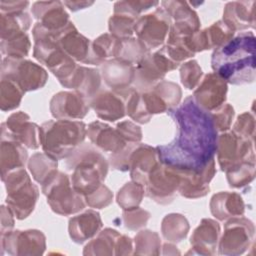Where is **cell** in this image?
<instances>
[{"label": "cell", "instance_id": "6da1fadb", "mask_svg": "<svg viewBox=\"0 0 256 256\" xmlns=\"http://www.w3.org/2000/svg\"><path fill=\"white\" fill-rule=\"evenodd\" d=\"M168 114L176 123L177 134L170 144L157 146L159 161L178 171H202L217 150L218 130L212 113L189 96Z\"/></svg>", "mask_w": 256, "mask_h": 256}, {"label": "cell", "instance_id": "7a4b0ae2", "mask_svg": "<svg viewBox=\"0 0 256 256\" xmlns=\"http://www.w3.org/2000/svg\"><path fill=\"white\" fill-rule=\"evenodd\" d=\"M211 66L216 75L226 83L241 85L255 79V36L241 32L212 54Z\"/></svg>", "mask_w": 256, "mask_h": 256}, {"label": "cell", "instance_id": "3957f363", "mask_svg": "<svg viewBox=\"0 0 256 256\" xmlns=\"http://www.w3.org/2000/svg\"><path fill=\"white\" fill-rule=\"evenodd\" d=\"M67 159L68 169L73 171L70 180L77 193L87 197L103 185L108 163L99 151L89 145H83Z\"/></svg>", "mask_w": 256, "mask_h": 256}, {"label": "cell", "instance_id": "277c9868", "mask_svg": "<svg viewBox=\"0 0 256 256\" xmlns=\"http://www.w3.org/2000/svg\"><path fill=\"white\" fill-rule=\"evenodd\" d=\"M86 132L82 121L51 120L40 127V145L55 160L68 158L84 141Z\"/></svg>", "mask_w": 256, "mask_h": 256}, {"label": "cell", "instance_id": "5b68a950", "mask_svg": "<svg viewBox=\"0 0 256 256\" xmlns=\"http://www.w3.org/2000/svg\"><path fill=\"white\" fill-rule=\"evenodd\" d=\"M7 191L6 204L18 219L26 218L34 209L38 188L24 168L9 172L3 179Z\"/></svg>", "mask_w": 256, "mask_h": 256}, {"label": "cell", "instance_id": "8992f818", "mask_svg": "<svg viewBox=\"0 0 256 256\" xmlns=\"http://www.w3.org/2000/svg\"><path fill=\"white\" fill-rule=\"evenodd\" d=\"M42 190L52 210L60 215H70L85 207L82 195L74 190L68 175L62 172L56 171L42 184Z\"/></svg>", "mask_w": 256, "mask_h": 256}, {"label": "cell", "instance_id": "52a82bcc", "mask_svg": "<svg viewBox=\"0 0 256 256\" xmlns=\"http://www.w3.org/2000/svg\"><path fill=\"white\" fill-rule=\"evenodd\" d=\"M46 71L39 65L24 59L4 57L1 66V79L16 83L23 92L43 87L47 80Z\"/></svg>", "mask_w": 256, "mask_h": 256}, {"label": "cell", "instance_id": "ba28073f", "mask_svg": "<svg viewBox=\"0 0 256 256\" xmlns=\"http://www.w3.org/2000/svg\"><path fill=\"white\" fill-rule=\"evenodd\" d=\"M252 141L243 138L235 132H229L220 135L217 142L218 162L223 171L226 173L233 172L249 163V154H254Z\"/></svg>", "mask_w": 256, "mask_h": 256}, {"label": "cell", "instance_id": "9c48e42d", "mask_svg": "<svg viewBox=\"0 0 256 256\" xmlns=\"http://www.w3.org/2000/svg\"><path fill=\"white\" fill-rule=\"evenodd\" d=\"M171 24V18L163 8L141 16L134 24V32L147 50L159 47L165 40Z\"/></svg>", "mask_w": 256, "mask_h": 256}, {"label": "cell", "instance_id": "30bf717a", "mask_svg": "<svg viewBox=\"0 0 256 256\" xmlns=\"http://www.w3.org/2000/svg\"><path fill=\"white\" fill-rule=\"evenodd\" d=\"M180 184L178 172L161 162L149 172L145 185L147 186V195L156 202L166 204L172 201L176 190Z\"/></svg>", "mask_w": 256, "mask_h": 256}, {"label": "cell", "instance_id": "8fae6325", "mask_svg": "<svg viewBox=\"0 0 256 256\" xmlns=\"http://www.w3.org/2000/svg\"><path fill=\"white\" fill-rule=\"evenodd\" d=\"M1 127V138L15 140L30 149L40 146V127L32 123L29 116L23 112L11 114Z\"/></svg>", "mask_w": 256, "mask_h": 256}, {"label": "cell", "instance_id": "7c38bea8", "mask_svg": "<svg viewBox=\"0 0 256 256\" xmlns=\"http://www.w3.org/2000/svg\"><path fill=\"white\" fill-rule=\"evenodd\" d=\"M1 245L9 254H42L45 237L37 230L8 231L1 234Z\"/></svg>", "mask_w": 256, "mask_h": 256}, {"label": "cell", "instance_id": "4fadbf2b", "mask_svg": "<svg viewBox=\"0 0 256 256\" xmlns=\"http://www.w3.org/2000/svg\"><path fill=\"white\" fill-rule=\"evenodd\" d=\"M161 5L170 18L174 19L169 35L187 37L198 31L200 21L197 14L188 6V3L181 1H164Z\"/></svg>", "mask_w": 256, "mask_h": 256}, {"label": "cell", "instance_id": "5bb4252c", "mask_svg": "<svg viewBox=\"0 0 256 256\" xmlns=\"http://www.w3.org/2000/svg\"><path fill=\"white\" fill-rule=\"evenodd\" d=\"M102 77L108 87L116 93H128L135 76V66L120 58L105 61L101 66Z\"/></svg>", "mask_w": 256, "mask_h": 256}, {"label": "cell", "instance_id": "9a60e30c", "mask_svg": "<svg viewBox=\"0 0 256 256\" xmlns=\"http://www.w3.org/2000/svg\"><path fill=\"white\" fill-rule=\"evenodd\" d=\"M88 100L79 92H59L50 102V110L57 119H81L88 110Z\"/></svg>", "mask_w": 256, "mask_h": 256}, {"label": "cell", "instance_id": "2e32d148", "mask_svg": "<svg viewBox=\"0 0 256 256\" xmlns=\"http://www.w3.org/2000/svg\"><path fill=\"white\" fill-rule=\"evenodd\" d=\"M226 92L227 83L215 73H209L192 97L201 108L210 112L223 105Z\"/></svg>", "mask_w": 256, "mask_h": 256}, {"label": "cell", "instance_id": "e0dca14e", "mask_svg": "<svg viewBox=\"0 0 256 256\" xmlns=\"http://www.w3.org/2000/svg\"><path fill=\"white\" fill-rule=\"evenodd\" d=\"M253 226L245 219H232L225 225V232L220 242V253L234 254L241 253L249 243V236L253 235Z\"/></svg>", "mask_w": 256, "mask_h": 256}, {"label": "cell", "instance_id": "ac0fdd59", "mask_svg": "<svg viewBox=\"0 0 256 256\" xmlns=\"http://www.w3.org/2000/svg\"><path fill=\"white\" fill-rule=\"evenodd\" d=\"M86 134L95 146L105 152L112 153V155L122 152L127 147V142L117 128L113 129L100 121L92 122L88 126Z\"/></svg>", "mask_w": 256, "mask_h": 256}, {"label": "cell", "instance_id": "d6986e66", "mask_svg": "<svg viewBox=\"0 0 256 256\" xmlns=\"http://www.w3.org/2000/svg\"><path fill=\"white\" fill-rule=\"evenodd\" d=\"M130 92L120 94L113 91H103L96 94L89 103L99 118L115 121L125 115L126 103L123 100V96H127Z\"/></svg>", "mask_w": 256, "mask_h": 256}, {"label": "cell", "instance_id": "ffe728a7", "mask_svg": "<svg viewBox=\"0 0 256 256\" xmlns=\"http://www.w3.org/2000/svg\"><path fill=\"white\" fill-rule=\"evenodd\" d=\"M60 48L72 59L87 63L90 54V42L83 35L78 33L72 22L60 32L56 38Z\"/></svg>", "mask_w": 256, "mask_h": 256}, {"label": "cell", "instance_id": "44dd1931", "mask_svg": "<svg viewBox=\"0 0 256 256\" xmlns=\"http://www.w3.org/2000/svg\"><path fill=\"white\" fill-rule=\"evenodd\" d=\"M100 73L96 69L77 66L72 75L61 84L67 88L75 89L87 100H91L100 88Z\"/></svg>", "mask_w": 256, "mask_h": 256}, {"label": "cell", "instance_id": "7402d4cb", "mask_svg": "<svg viewBox=\"0 0 256 256\" xmlns=\"http://www.w3.org/2000/svg\"><path fill=\"white\" fill-rule=\"evenodd\" d=\"M102 227L100 216L97 212L89 210L75 216L69 221V233L73 241L82 243L94 236Z\"/></svg>", "mask_w": 256, "mask_h": 256}, {"label": "cell", "instance_id": "603a6c76", "mask_svg": "<svg viewBox=\"0 0 256 256\" xmlns=\"http://www.w3.org/2000/svg\"><path fill=\"white\" fill-rule=\"evenodd\" d=\"M1 175L2 179L11 171L23 168L27 160L24 146L12 139L1 138Z\"/></svg>", "mask_w": 256, "mask_h": 256}, {"label": "cell", "instance_id": "cb8c5ba5", "mask_svg": "<svg viewBox=\"0 0 256 256\" xmlns=\"http://www.w3.org/2000/svg\"><path fill=\"white\" fill-rule=\"evenodd\" d=\"M253 1L227 3L223 13V22L234 32L239 29L254 27V13L248 11Z\"/></svg>", "mask_w": 256, "mask_h": 256}, {"label": "cell", "instance_id": "d4e9b609", "mask_svg": "<svg viewBox=\"0 0 256 256\" xmlns=\"http://www.w3.org/2000/svg\"><path fill=\"white\" fill-rule=\"evenodd\" d=\"M212 214L219 220H225L235 215H241L244 211L242 198L236 193L221 192L215 194L210 203Z\"/></svg>", "mask_w": 256, "mask_h": 256}, {"label": "cell", "instance_id": "484cf974", "mask_svg": "<svg viewBox=\"0 0 256 256\" xmlns=\"http://www.w3.org/2000/svg\"><path fill=\"white\" fill-rule=\"evenodd\" d=\"M31 24V18L25 10L1 12L0 14V32L1 39L25 33Z\"/></svg>", "mask_w": 256, "mask_h": 256}, {"label": "cell", "instance_id": "4316f807", "mask_svg": "<svg viewBox=\"0 0 256 256\" xmlns=\"http://www.w3.org/2000/svg\"><path fill=\"white\" fill-rule=\"evenodd\" d=\"M219 232L220 227L217 222L204 219L191 236V244L194 248L207 249V253L210 254L209 249L215 248Z\"/></svg>", "mask_w": 256, "mask_h": 256}, {"label": "cell", "instance_id": "83f0119b", "mask_svg": "<svg viewBox=\"0 0 256 256\" xmlns=\"http://www.w3.org/2000/svg\"><path fill=\"white\" fill-rule=\"evenodd\" d=\"M28 165L34 179L40 184L46 182L57 171V160L47 154H34Z\"/></svg>", "mask_w": 256, "mask_h": 256}, {"label": "cell", "instance_id": "f1b7e54d", "mask_svg": "<svg viewBox=\"0 0 256 256\" xmlns=\"http://www.w3.org/2000/svg\"><path fill=\"white\" fill-rule=\"evenodd\" d=\"M29 37L26 33H19L4 39H1L2 54L8 58L22 59L30 49Z\"/></svg>", "mask_w": 256, "mask_h": 256}, {"label": "cell", "instance_id": "f546056e", "mask_svg": "<svg viewBox=\"0 0 256 256\" xmlns=\"http://www.w3.org/2000/svg\"><path fill=\"white\" fill-rule=\"evenodd\" d=\"M136 20L137 18L125 13H114L109 20V30L120 40L131 38Z\"/></svg>", "mask_w": 256, "mask_h": 256}, {"label": "cell", "instance_id": "4dcf8cb0", "mask_svg": "<svg viewBox=\"0 0 256 256\" xmlns=\"http://www.w3.org/2000/svg\"><path fill=\"white\" fill-rule=\"evenodd\" d=\"M23 90L13 81L8 79H1V110L10 111L19 106Z\"/></svg>", "mask_w": 256, "mask_h": 256}, {"label": "cell", "instance_id": "1f68e13d", "mask_svg": "<svg viewBox=\"0 0 256 256\" xmlns=\"http://www.w3.org/2000/svg\"><path fill=\"white\" fill-rule=\"evenodd\" d=\"M143 193V185L137 182L127 183L124 187H122L121 190H119V193L117 195L118 204L124 210H131L137 208L138 204L141 202Z\"/></svg>", "mask_w": 256, "mask_h": 256}, {"label": "cell", "instance_id": "d6a6232c", "mask_svg": "<svg viewBox=\"0 0 256 256\" xmlns=\"http://www.w3.org/2000/svg\"><path fill=\"white\" fill-rule=\"evenodd\" d=\"M162 231L163 235L166 239H170L173 241L174 231H178V233L183 237L186 236L188 231V223L186 219L179 214H170L167 215L162 223Z\"/></svg>", "mask_w": 256, "mask_h": 256}, {"label": "cell", "instance_id": "836d02e7", "mask_svg": "<svg viewBox=\"0 0 256 256\" xmlns=\"http://www.w3.org/2000/svg\"><path fill=\"white\" fill-rule=\"evenodd\" d=\"M156 5H158L156 1H120L114 6V13H125L138 19V15L141 12Z\"/></svg>", "mask_w": 256, "mask_h": 256}, {"label": "cell", "instance_id": "e575fe53", "mask_svg": "<svg viewBox=\"0 0 256 256\" xmlns=\"http://www.w3.org/2000/svg\"><path fill=\"white\" fill-rule=\"evenodd\" d=\"M201 76H202V71L196 61L191 60L182 65L181 81L187 89H193L196 86V84L199 82Z\"/></svg>", "mask_w": 256, "mask_h": 256}, {"label": "cell", "instance_id": "d590c367", "mask_svg": "<svg viewBox=\"0 0 256 256\" xmlns=\"http://www.w3.org/2000/svg\"><path fill=\"white\" fill-rule=\"evenodd\" d=\"M212 115L217 130L226 131L230 127L234 115V110L230 105H224L214 110V113H212Z\"/></svg>", "mask_w": 256, "mask_h": 256}, {"label": "cell", "instance_id": "8d00e7d4", "mask_svg": "<svg viewBox=\"0 0 256 256\" xmlns=\"http://www.w3.org/2000/svg\"><path fill=\"white\" fill-rule=\"evenodd\" d=\"M86 203L93 208H103L107 206L112 200V194L110 190L102 185L98 190L85 197Z\"/></svg>", "mask_w": 256, "mask_h": 256}, {"label": "cell", "instance_id": "74e56055", "mask_svg": "<svg viewBox=\"0 0 256 256\" xmlns=\"http://www.w3.org/2000/svg\"><path fill=\"white\" fill-rule=\"evenodd\" d=\"M116 128L118 129L122 137L125 139V141L128 142L129 144L138 143L141 140L142 133L140 128L130 121L121 122L117 125Z\"/></svg>", "mask_w": 256, "mask_h": 256}, {"label": "cell", "instance_id": "f35d334b", "mask_svg": "<svg viewBox=\"0 0 256 256\" xmlns=\"http://www.w3.org/2000/svg\"><path fill=\"white\" fill-rule=\"evenodd\" d=\"M29 5L28 1H1L0 10L1 12H12L19 10H26Z\"/></svg>", "mask_w": 256, "mask_h": 256}, {"label": "cell", "instance_id": "ab89813d", "mask_svg": "<svg viewBox=\"0 0 256 256\" xmlns=\"http://www.w3.org/2000/svg\"><path fill=\"white\" fill-rule=\"evenodd\" d=\"M63 4L68 6L72 11H77L79 9H83L86 6L93 4V2H68V1H66Z\"/></svg>", "mask_w": 256, "mask_h": 256}]
</instances>
